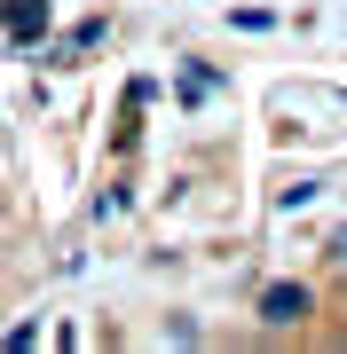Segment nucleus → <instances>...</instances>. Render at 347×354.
Listing matches in <instances>:
<instances>
[{"mask_svg": "<svg viewBox=\"0 0 347 354\" xmlns=\"http://www.w3.org/2000/svg\"><path fill=\"white\" fill-rule=\"evenodd\" d=\"M0 32H8V48H39L48 39V0H0Z\"/></svg>", "mask_w": 347, "mask_h": 354, "instance_id": "obj_1", "label": "nucleus"}, {"mask_svg": "<svg viewBox=\"0 0 347 354\" xmlns=\"http://www.w3.org/2000/svg\"><path fill=\"white\" fill-rule=\"evenodd\" d=\"M300 315H308V291H300V283H269V291H260V323L292 330Z\"/></svg>", "mask_w": 347, "mask_h": 354, "instance_id": "obj_2", "label": "nucleus"}, {"mask_svg": "<svg viewBox=\"0 0 347 354\" xmlns=\"http://www.w3.org/2000/svg\"><path fill=\"white\" fill-rule=\"evenodd\" d=\"M213 87H221V71H206V64H181V79H174V95H181V102H206Z\"/></svg>", "mask_w": 347, "mask_h": 354, "instance_id": "obj_3", "label": "nucleus"}, {"mask_svg": "<svg viewBox=\"0 0 347 354\" xmlns=\"http://www.w3.org/2000/svg\"><path fill=\"white\" fill-rule=\"evenodd\" d=\"M332 260H347V221H339V228H332Z\"/></svg>", "mask_w": 347, "mask_h": 354, "instance_id": "obj_4", "label": "nucleus"}]
</instances>
